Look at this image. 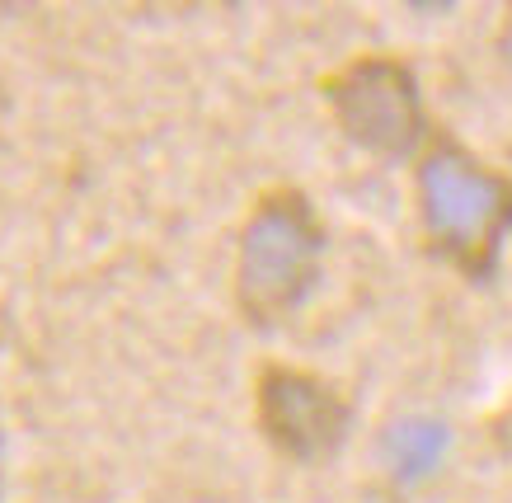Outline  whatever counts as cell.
Masks as SVG:
<instances>
[{"instance_id": "cell-1", "label": "cell", "mask_w": 512, "mask_h": 503, "mask_svg": "<svg viewBox=\"0 0 512 503\" xmlns=\"http://www.w3.org/2000/svg\"><path fill=\"white\" fill-rule=\"evenodd\" d=\"M348 400L339 386L320 381L315 372H296L282 362H264L254 372V424L292 461H320L343 442Z\"/></svg>"}]
</instances>
